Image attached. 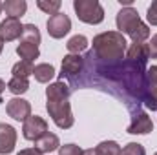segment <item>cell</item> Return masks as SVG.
I'll return each instance as SVG.
<instances>
[{
	"instance_id": "6da1fadb",
	"label": "cell",
	"mask_w": 157,
	"mask_h": 155,
	"mask_svg": "<svg viewBox=\"0 0 157 155\" xmlns=\"http://www.w3.org/2000/svg\"><path fill=\"white\" fill-rule=\"evenodd\" d=\"M46 110L51 120L60 130H70L75 122L70 104V86L64 80H57L46 88Z\"/></svg>"
},
{
	"instance_id": "7a4b0ae2",
	"label": "cell",
	"mask_w": 157,
	"mask_h": 155,
	"mask_svg": "<svg viewBox=\"0 0 157 155\" xmlns=\"http://www.w3.org/2000/svg\"><path fill=\"white\" fill-rule=\"evenodd\" d=\"M128 42L119 31H104L93 37V53L102 62H117L124 57Z\"/></svg>"
},
{
	"instance_id": "3957f363",
	"label": "cell",
	"mask_w": 157,
	"mask_h": 155,
	"mask_svg": "<svg viewBox=\"0 0 157 155\" xmlns=\"http://www.w3.org/2000/svg\"><path fill=\"white\" fill-rule=\"evenodd\" d=\"M115 26H117L121 35H128L132 42H146L150 39V28L148 24H144L137 13V9L133 7H122L117 13L115 18Z\"/></svg>"
},
{
	"instance_id": "277c9868",
	"label": "cell",
	"mask_w": 157,
	"mask_h": 155,
	"mask_svg": "<svg viewBox=\"0 0 157 155\" xmlns=\"http://www.w3.org/2000/svg\"><path fill=\"white\" fill-rule=\"evenodd\" d=\"M73 9L77 18L84 24L97 26L104 20V9L99 0H73Z\"/></svg>"
},
{
	"instance_id": "5b68a950",
	"label": "cell",
	"mask_w": 157,
	"mask_h": 155,
	"mask_svg": "<svg viewBox=\"0 0 157 155\" xmlns=\"http://www.w3.org/2000/svg\"><path fill=\"white\" fill-rule=\"evenodd\" d=\"M48 133V122L46 119H42L39 115H31L28 117L22 124V137L26 141H39L42 135Z\"/></svg>"
},
{
	"instance_id": "8992f818",
	"label": "cell",
	"mask_w": 157,
	"mask_h": 155,
	"mask_svg": "<svg viewBox=\"0 0 157 155\" xmlns=\"http://www.w3.org/2000/svg\"><path fill=\"white\" fill-rule=\"evenodd\" d=\"M46 28H48V35L51 39H64L71 31V20L66 13H57L48 18Z\"/></svg>"
},
{
	"instance_id": "52a82bcc",
	"label": "cell",
	"mask_w": 157,
	"mask_h": 155,
	"mask_svg": "<svg viewBox=\"0 0 157 155\" xmlns=\"http://www.w3.org/2000/svg\"><path fill=\"white\" fill-rule=\"evenodd\" d=\"M22 31H24V24L18 18L6 17V20L0 22V40L2 42H13V40L20 39Z\"/></svg>"
},
{
	"instance_id": "ba28073f",
	"label": "cell",
	"mask_w": 157,
	"mask_h": 155,
	"mask_svg": "<svg viewBox=\"0 0 157 155\" xmlns=\"http://www.w3.org/2000/svg\"><path fill=\"white\" fill-rule=\"evenodd\" d=\"M6 112L7 115L15 120H26L28 117H31V104L26 100V99H20V97H13L11 100H7L6 104Z\"/></svg>"
},
{
	"instance_id": "9c48e42d",
	"label": "cell",
	"mask_w": 157,
	"mask_h": 155,
	"mask_svg": "<svg viewBox=\"0 0 157 155\" xmlns=\"http://www.w3.org/2000/svg\"><path fill=\"white\" fill-rule=\"evenodd\" d=\"M17 146V130L11 124L0 122V155H9Z\"/></svg>"
},
{
	"instance_id": "30bf717a",
	"label": "cell",
	"mask_w": 157,
	"mask_h": 155,
	"mask_svg": "<svg viewBox=\"0 0 157 155\" xmlns=\"http://www.w3.org/2000/svg\"><path fill=\"white\" fill-rule=\"evenodd\" d=\"M150 131H154V122H152V119L148 117V113L139 112L137 115L132 119V122H130V126H128V133H132V135H146V133H150Z\"/></svg>"
},
{
	"instance_id": "8fae6325",
	"label": "cell",
	"mask_w": 157,
	"mask_h": 155,
	"mask_svg": "<svg viewBox=\"0 0 157 155\" xmlns=\"http://www.w3.org/2000/svg\"><path fill=\"white\" fill-rule=\"evenodd\" d=\"M84 68V59L80 55H66L62 59V68H60V73L62 77H75L82 71Z\"/></svg>"
},
{
	"instance_id": "7c38bea8",
	"label": "cell",
	"mask_w": 157,
	"mask_h": 155,
	"mask_svg": "<svg viewBox=\"0 0 157 155\" xmlns=\"http://www.w3.org/2000/svg\"><path fill=\"white\" fill-rule=\"evenodd\" d=\"M126 53H128V60L137 64H146V60L150 59V49L146 42H133L126 49Z\"/></svg>"
},
{
	"instance_id": "4fadbf2b",
	"label": "cell",
	"mask_w": 157,
	"mask_h": 155,
	"mask_svg": "<svg viewBox=\"0 0 157 155\" xmlns=\"http://www.w3.org/2000/svg\"><path fill=\"white\" fill-rule=\"evenodd\" d=\"M35 148L39 150L40 153H51V152H55V150H59L60 148V141H59V137L55 135V133H46V135H42L39 141H35Z\"/></svg>"
},
{
	"instance_id": "5bb4252c",
	"label": "cell",
	"mask_w": 157,
	"mask_h": 155,
	"mask_svg": "<svg viewBox=\"0 0 157 155\" xmlns=\"http://www.w3.org/2000/svg\"><path fill=\"white\" fill-rule=\"evenodd\" d=\"M4 11L9 18H18L20 20V17H24L26 11H28V4H26V0H6L4 2Z\"/></svg>"
},
{
	"instance_id": "9a60e30c",
	"label": "cell",
	"mask_w": 157,
	"mask_h": 155,
	"mask_svg": "<svg viewBox=\"0 0 157 155\" xmlns=\"http://www.w3.org/2000/svg\"><path fill=\"white\" fill-rule=\"evenodd\" d=\"M33 77H35V80L40 82V84H48L51 78L55 77V68H53L51 64H46V62L37 64L35 70H33Z\"/></svg>"
},
{
	"instance_id": "2e32d148",
	"label": "cell",
	"mask_w": 157,
	"mask_h": 155,
	"mask_svg": "<svg viewBox=\"0 0 157 155\" xmlns=\"http://www.w3.org/2000/svg\"><path fill=\"white\" fill-rule=\"evenodd\" d=\"M17 55H18L22 60L33 62L35 59H39V55H40L39 46H33V44H26V42H20V44L17 46Z\"/></svg>"
},
{
	"instance_id": "e0dca14e",
	"label": "cell",
	"mask_w": 157,
	"mask_h": 155,
	"mask_svg": "<svg viewBox=\"0 0 157 155\" xmlns=\"http://www.w3.org/2000/svg\"><path fill=\"white\" fill-rule=\"evenodd\" d=\"M20 42H26V44H33V46H39L40 44V31L35 24H26L24 26V31H22V37Z\"/></svg>"
},
{
	"instance_id": "ac0fdd59",
	"label": "cell",
	"mask_w": 157,
	"mask_h": 155,
	"mask_svg": "<svg viewBox=\"0 0 157 155\" xmlns=\"http://www.w3.org/2000/svg\"><path fill=\"white\" fill-rule=\"evenodd\" d=\"M7 89L13 95H22L29 89V80L28 78H20V77H11L7 82Z\"/></svg>"
},
{
	"instance_id": "d6986e66",
	"label": "cell",
	"mask_w": 157,
	"mask_h": 155,
	"mask_svg": "<svg viewBox=\"0 0 157 155\" xmlns=\"http://www.w3.org/2000/svg\"><path fill=\"white\" fill-rule=\"evenodd\" d=\"M66 47H68V51H70L71 55H78L80 51H84V49L88 47V39H86L84 35H73L71 39L68 40Z\"/></svg>"
},
{
	"instance_id": "ffe728a7",
	"label": "cell",
	"mask_w": 157,
	"mask_h": 155,
	"mask_svg": "<svg viewBox=\"0 0 157 155\" xmlns=\"http://www.w3.org/2000/svg\"><path fill=\"white\" fill-rule=\"evenodd\" d=\"M33 70H35L33 62H28V60H20V62H17V64L13 66L11 73H13V77L28 78L29 75H33Z\"/></svg>"
},
{
	"instance_id": "44dd1931",
	"label": "cell",
	"mask_w": 157,
	"mask_h": 155,
	"mask_svg": "<svg viewBox=\"0 0 157 155\" xmlns=\"http://www.w3.org/2000/svg\"><path fill=\"white\" fill-rule=\"evenodd\" d=\"M97 155H121L122 148L119 146L115 141H102L97 148H95Z\"/></svg>"
},
{
	"instance_id": "7402d4cb",
	"label": "cell",
	"mask_w": 157,
	"mask_h": 155,
	"mask_svg": "<svg viewBox=\"0 0 157 155\" xmlns=\"http://www.w3.org/2000/svg\"><path fill=\"white\" fill-rule=\"evenodd\" d=\"M60 6H62L60 0H37V7L40 11H44L46 15H51V17L59 13Z\"/></svg>"
},
{
	"instance_id": "603a6c76",
	"label": "cell",
	"mask_w": 157,
	"mask_h": 155,
	"mask_svg": "<svg viewBox=\"0 0 157 155\" xmlns=\"http://www.w3.org/2000/svg\"><path fill=\"white\" fill-rule=\"evenodd\" d=\"M143 102L148 110L157 112V86H148L144 95H143Z\"/></svg>"
},
{
	"instance_id": "cb8c5ba5",
	"label": "cell",
	"mask_w": 157,
	"mask_h": 155,
	"mask_svg": "<svg viewBox=\"0 0 157 155\" xmlns=\"http://www.w3.org/2000/svg\"><path fill=\"white\" fill-rule=\"evenodd\" d=\"M121 155H146V150L143 144L139 142H128L124 148H122V153Z\"/></svg>"
},
{
	"instance_id": "d4e9b609",
	"label": "cell",
	"mask_w": 157,
	"mask_h": 155,
	"mask_svg": "<svg viewBox=\"0 0 157 155\" xmlns=\"http://www.w3.org/2000/svg\"><path fill=\"white\" fill-rule=\"evenodd\" d=\"M84 150L77 144H64L59 148V155H82Z\"/></svg>"
},
{
	"instance_id": "484cf974",
	"label": "cell",
	"mask_w": 157,
	"mask_h": 155,
	"mask_svg": "<svg viewBox=\"0 0 157 155\" xmlns=\"http://www.w3.org/2000/svg\"><path fill=\"white\" fill-rule=\"evenodd\" d=\"M146 18H148V24L157 26V0H154L150 6H148V11H146Z\"/></svg>"
},
{
	"instance_id": "4316f807",
	"label": "cell",
	"mask_w": 157,
	"mask_h": 155,
	"mask_svg": "<svg viewBox=\"0 0 157 155\" xmlns=\"http://www.w3.org/2000/svg\"><path fill=\"white\" fill-rule=\"evenodd\" d=\"M146 80H148L150 86H157V64L152 66V68H148V71H146Z\"/></svg>"
},
{
	"instance_id": "83f0119b",
	"label": "cell",
	"mask_w": 157,
	"mask_h": 155,
	"mask_svg": "<svg viewBox=\"0 0 157 155\" xmlns=\"http://www.w3.org/2000/svg\"><path fill=\"white\" fill-rule=\"evenodd\" d=\"M148 49H150V59H157V33L152 37L150 44H148Z\"/></svg>"
},
{
	"instance_id": "f1b7e54d",
	"label": "cell",
	"mask_w": 157,
	"mask_h": 155,
	"mask_svg": "<svg viewBox=\"0 0 157 155\" xmlns=\"http://www.w3.org/2000/svg\"><path fill=\"white\" fill-rule=\"evenodd\" d=\"M17 155H42V153H40L37 148H26V150H20Z\"/></svg>"
},
{
	"instance_id": "f546056e",
	"label": "cell",
	"mask_w": 157,
	"mask_h": 155,
	"mask_svg": "<svg viewBox=\"0 0 157 155\" xmlns=\"http://www.w3.org/2000/svg\"><path fill=\"white\" fill-rule=\"evenodd\" d=\"M6 88H7V84H6V82L0 78V102H4V100H2V93L6 91Z\"/></svg>"
},
{
	"instance_id": "4dcf8cb0",
	"label": "cell",
	"mask_w": 157,
	"mask_h": 155,
	"mask_svg": "<svg viewBox=\"0 0 157 155\" xmlns=\"http://www.w3.org/2000/svg\"><path fill=\"white\" fill-rule=\"evenodd\" d=\"M82 155H97V152H95V148H90V150H84Z\"/></svg>"
},
{
	"instance_id": "1f68e13d",
	"label": "cell",
	"mask_w": 157,
	"mask_h": 155,
	"mask_svg": "<svg viewBox=\"0 0 157 155\" xmlns=\"http://www.w3.org/2000/svg\"><path fill=\"white\" fill-rule=\"evenodd\" d=\"M2 51H4V42L0 40V55H2Z\"/></svg>"
},
{
	"instance_id": "d6a6232c",
	"label": "cell",
	"mask_w": 157,
	"mask_h": 155,
	"mask_svg": "<svg viewBox=\"0 0 157 155\" xmlns=\"http://www.w3.org/2000/svg\"><path fill=\"white\" fill-rule=\"evenodd\" d=\"M2 11H4V4L0 2V15H2Z\"/></svg>"
},
{
	"instance_id": "836d02e7",
	"label": "cell",
	"mask_w": 157,
	"mask_h": 155,
	"mask_svg": "<svg viewBox=\"0 0 157 155\" xmlns=\"http://www.w3.org/2000/svg\"><path fill=\"white\" fill-rule=\"evenodd\" d=\"M154 155H157V152H155V153H154Z\"/></svg>"
}]
</instances>
